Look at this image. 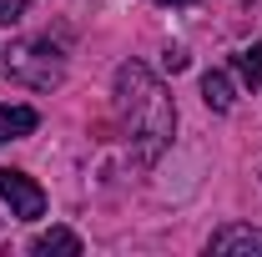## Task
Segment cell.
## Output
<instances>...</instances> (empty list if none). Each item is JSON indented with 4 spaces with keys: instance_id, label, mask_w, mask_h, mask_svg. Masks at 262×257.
<instances>
[{
    "instance_id": "obj_1",
    "label": "cell",
    "mask_w": 262,
    "mask_h": 257,
    "mask_svg": "<svg viewBox=\"0 0 262 257\" xmlns=\"http://www.w3.org/2000/svg\"><path fill=\"white\" fill-rule=\"evenodd\" d=\"M116 111H121V121H126V131H131L136 161L151 166V161L166 152L171 131H177V106L166 96V86L141 61L116 66Z\"/></svg>"
},
{
    "instance_id": "obj_2",
    "label": "cell",
    "mask_w": 262,
    "mask_h": 257,
    "mask_svg": "<svg viewBox=\"0 0 262 257\" xmlns=\"http://www.w3.org/2000/svg\"><path fill=\"white\" fill-rule=\"evenodd\" d=\"M5 76L31 86V91H51V86L66 81V61L51 40H15L5 51Z\"/></svg>"
},
{
    "instance_id": "obj_3",
    "label": "cell",
    "mask_w": 262,
    "mask_h": 257,
    "mask_svg": "<svg viewBox=\"0 0 262 257\" xmlns=\"http://www.w3.org/2000/svg\"><path fill=\"white\" fill-rule=\"evenodd\" d=\"M0 197H5V202H10V212H15V217H26V222H35V217L46 212V192L35 187L26 172L0 166Z\"/></svg>"
},
{
    "instance_id": "obj_4",
    "label": "cell",
    "mask_w": 262,
    "mask_h": 257,
    "mask_svg": "<svg viewBox=\"0 0 262 257\" xmlns=\"http://www.w3.org/2000/svg\"><path fill=\"white\" fill-rule=\"evenodd\" d=\"M217 257H232V252H262V227H242L232 222L222 232H212V242H207Z\"/></svg>"
},
{
    "instance_id": "obj_5",
    "label": "cell",
    "mask_w": 262,
    "mask_h": 257,
    "mask_svg": "<svg viewBox=\"0 0 262 257\" xmlns=\"http://www.w3.org/2000/svg\"><path fill=\"white\" fill-rule=\"evenodd\" d=\"M35 126H40L35 106H0V141H20V136H31Z\"/></svg>"
},
{
    "instance_id": "obj_6",
    "label": "cell",
    "mask_w": 262,
    "mask_h": 257,
    "mask_svg": "<svg viewBox=\"0 0 262 257\" xmlns=\"http://www.w3.org/2000/svg\"><path fill=\"white\" fill-rule=\"evenodd\" d=\"M202 101H207L212 111H232V101H237V86H232L227 71H207V76H202Z\"/></svg>"
},
{
    "instance_id": "obj_7",
    "label": "cell",
    "mask_w": 262,
    "mask_h": 257,
    "mask_svg": "<svg viewBox=\"0 0 262 257\" xmlns=\"http://www.w3.org/2000/svg\"><path fill=\"white\" fill-rule=\"evenodd\" d=\"M31 252H35V257H51V252L76 257V252H81V237H76V232H66V227H51V232H40V237L31 242Z\"/></svg>"
},
{
    "instance_id": "obj_8",
    "label": "cell",
    "mask_w": 262,
    "mask_h": 257,
    "mask_svg": "<svg viewBox=\"0 0 262 257\" xmlns=\"http://www.w3.org/2000/svg\"><path fill=\"white\" fill-rule=\"evenodd\" d=\"M237 76H242L247 86H262V40H252V46L237 51Z\"/></svg>"
},
{
    "instance_id": "obj_9",
    "label": "cell",
    "mask_w": 262,
    "mask_h": 257,
    "mask_svg": "<svg viewBox=\"0 0 262 257\" xmlns=\"http://www.w3.org/2000/svg\"><path fill=\"white\" fill-rule=\"evenodd\" d=\"M20 10H26V0H0V26L20 20Z\"/></svg>"
},
{
    "instance_id": "obj_10",
    "label": "cell",
    "mask_w": 262,
    "mask_h": 257,
    "mask_svg": "<svg viewBox=\"0 0 262 257\" xmlns=\"http://www.w3.org/2000/svg\"><path fill=\"white\" fill-rule=\"evenodd\" d=\"M162 66L171 71V76H177V71H187V51H166V56H162Z\"/></svg>"
},
{
    "instance_id": "obj_11",
    "label": "cell",
    "mask_w": 262,
    "mask_h": 257,
    "mask_svg": "<svg viewBox=\"0 0 262 257\" xmlns=\"http://www.w3.org/2000/svg\"><path fill=\"white\" fill-rule=\"evenodd\" d=\"M162 5H192V0H162Z\"/></svg>"
}]
</instances>
